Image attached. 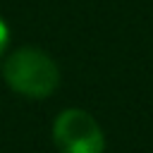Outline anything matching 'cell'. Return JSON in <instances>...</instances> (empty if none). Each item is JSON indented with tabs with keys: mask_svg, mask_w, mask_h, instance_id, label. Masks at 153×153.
Returning <instances> with one entry per match:
<instances>
[{
	"mask_svg": "<svg viewBox=\"0 0 153 153\" xmlns=\"http://www.w3.org/2000/svg\"><path fill=\"white\" fill-rule=\"evenodd\" d=\"M2 74H5V81L10 84V88H14L17 93H24V96H31V98L50 96L60 81L57 65L38 48L14 50L7 57Z\"/></svg>",
	"mask_w": 153,
	"mask_h": 153,
	"instance_id": "cell-1",
	"label": "cell"
},
{
	"mask_svg": "<svg viewBox=\"0 0 153 153\" xmlns=\"http://www.w3.org/2000/svg\"><path fill=\"white\" fill-rule=\"evenodd\" d=\"M53 139L60 153H103L105 139L96 120L84 110H65L53 124Z\"/></svg>",
	"mask_w": 153,
	"mask_h": 153,
	"instance_id": "cell-2",
	"label": "cell"
},
{
	"mask_svg": "<svg viewBox=\"0 0 153 153\" xmlns=\"http://www.w3.org/2000/svg\"><path fill=\"white\" fill-rule=\"evenodd\" d=\"M7 41H10V33H7V26H5V22L0 19V55L5 53V48H7Z\"/></svg>",
	"mask_w": 153,
	"mask_h": 153,
	"instance_id": "cell-3",
	"label": "cell"
}]
</instances>
